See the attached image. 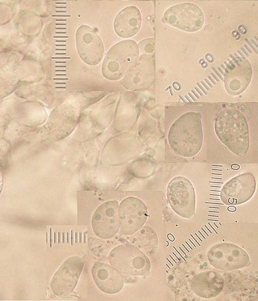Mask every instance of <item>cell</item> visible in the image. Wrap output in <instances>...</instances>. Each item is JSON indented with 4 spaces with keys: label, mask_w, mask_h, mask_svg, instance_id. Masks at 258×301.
<instances>
[{
    "label": "cell",
    "mask_w": 258,
    "mask_h": 301,
    "mask_svg": "<svg viewBox=\"0 0 258 301\" xmlns=\"http://www.w3.org/2000/svg\"><path fill=\"white\" fill-rule=\"evenodd\" d=\"M52 16L53 17H71V15H64V14H62H62H60V15H53Z\"/></svg>",
    "instance_id": "11"
},
{
    "label": "cell",
    "mask_w": 258,
    "mask_h": 301,
    "mask_svg": "<svg viewBox=\"0 0 258 301\" xmlns=\"http://www.w3.org/2000/svg\"><path fill=\"white\" fill-rule=\"evenodd\" d=\"M55 54H56V55H66V54H67V53H66V52H64V53H63V52H62V53H59V52H58V53H55Z\"/></svg>",
    "instance_id": "24"
},
{
    "label": "cell",
    "mask_w": 258,
    "mask_h": 301,
    "mask_svg": "<svg viewBox=\"0 0 258 301\" xmlns=\"http://www.w3.org/2000/svg\"><path fill=\"white\" fill-rule=\"evenodd\" d=\"M55 67L56 68H66V65H55Z\"/></svg>",
    "instance_id": "20"
},
{
    "label": "cell",
    "mask_w": 258,
    "mask_h": 301,
    "mask_svg": "<svg viewBox=\"0 0 258 301\" xmlns=\"http://www.w3.org/2000/svg\"><path fill=\"white\" fill-rule=\"evenodd\" d=\"M66 82H60V83H58V82H55V84L56 85H66Z\"/></svg>",
    "instance_id": "16"
},
{
    "label": "cell",
    "mask_w": 258,
    "mask_h": 301,
    "mask_svg": "<svg viewBox=\"0 0 258 301\" xmlns=\"http://www.w3.org/2000/svg\"><path fill=\"white\" fill-rule=\"evenodd\" d=\"M55 50L56 51H66L67 49H66V48H56Z\"/></svg>",
    "instance_id": "19"
},
{
    "label": "cell",
    "mask_w": 258,
    "mask_h": 301,
    "mask_svg": "<svg viewBox=\"0 0 258 301\" xmlns=\"http://www.w3.org/2000/svg\"><path fill=\"white\" fill-rule=\"evenodd\" d=\"M53 59H70V57H53Z\"/></svg>",
    "instance_id": "12"
},
{
    "label": "cell",
    "mask_w": 258,
    "mask_h": 301,
    "mask_svg": "<svg viewBox=\"0 0 258 301\" xmlns=\"http://www.w3.org/2000/svg\"><path fill=\"white\" fill-rule=\"evenodd\" d=\"M55 12H56V13H67V11H63V10H61V11H55Z\"/></svg>",
    "instance_id": "25"
},
{
    "label": "cell",
    "mask_w": 258,
    "mask_h": 301,
    "mask_svg": "<svg viewBox=\"0 0 258 301\" xmlns=\"http://www.w3.org/2000/svg\"><path fill=\"white\" fill-rule=\"evenodd\" d=\"M56 9H66V6H56Z\"/></svg>",
    "instance_id": "18"
},
{
    "label": "cell",
    "mask_w": 258,
    "mask_h": 301,
    "mask_svg": "<svg viewBox=\"0 0 258 301\" xmlns=\"http://www.w3.org/2000/svg\"><path fill=\"white\" fill-rule=\"evenodd\" d=\"M215 131L219 139L233 153L245 155L249 147V133L247 121L235 110H225L217 116Z\"/></svg>",
    "instance_id": "2"
},
{
    "label": "cell",
    "mask_w": 258,
    "mask_h": 301,
    "mask_svg": "<svg viewBox=\"0 0 258 301\" xmlns=\"http://www.w3.org/2000/svg\"><path fill=\"white\" fill-rule=\"evenodd\" d=\"M66 73H63V74H58V73H56L55 76H66Z\"/></svg>",
    "instance_id": "29"
},
{
    "label": "cell",
    "mask_w": 258,
    "mask_h": 301,
    "mask_svg": "<svg viewBox=\"0 0 258 301\" xmlns=\"http://www.w3.org/2000/svg\"><path fill=\"white\" fill-rule=\"evenodd\" d=\"M168 203L173 211L181 217L190 219L196 210V194L190 181L176 176L169 182L166 189Z\"/></svg>",
    "instance_id": "3"
},
{
    "label": "cell",
    "mask_w": 258,
    "mask_h": 301,
    "mask_svg": "<svg viewBox=\"0 0 258 301\" xmlns=\"http://www.w3.org/2000/svg\"><path fill=\"white\" fill-rule=\"evenodd\" d=\"M55 71L56 72H66V69H62V70H61V69H60V70L56 69Z\"/></svg>",
    "instance_id": "27"
},
{
    "label": "cell",
    "mask_w": 258,
    "mask_h": 301,
    "mask_svg": "<svg viewBox=\"0 0 258 301\" xmlns=\"http://www.w3.org/2000/svg\"><path fill=\"white\" fill-rule=\"evenodd\" d=\"M210 264L215 268L230 271L248 267L250 257L245 250L230 243H220L211 247L208 251Z\"/></svg>",
    "instance_id": "4"
},
{
    "label": "cell",
    "mask_w": 258,
    "mask_h": 301,
    "mask_svg": "<svg viewBox=\"0 0 258 301\" xmlns=\"http://www.w3.org/2000/svg\"><path fill=\"white\" fill-rule=\"evenodd\" d=\"M66 21H67L66 19H56V21H57H57H64V22H66Z\"/></svg>",
    "instance_id": "30"
},
{
    "label": "cell",
    "mask_w": 258,
    "mask_h": 301,
    "mask_svg": "<svg viewBox=\"0 0 258 301\" xmlns=\"http://www.w3.org/2000/svg\"><path fill=\"white\" fill-rule=\"evenodd\" d=\"M56 30H67V28L66 27H58V28H56Z\"/></svg>",
    "instance_id": "23"
},
{
    "label": "cell",
    "mask_w": 258,
    "mask_h": 301,
    "mask_svg": "<svg viewBox=\"0 0 258 301\" xmlns=\"http://www.w3.org/2000/svg\"><path fill=\"white\" fill-rule=\"evenodd\" d=\"M56 4H66V3L65 2H56Z\"/></svg>",
    "instance_id": "31"
},
{
    "label": "cell",
    "mask_w": 258,
    "mask_h": 301,
    "mask_svg": "<svg viewBox=\"0 0 258 301\" xmlns=\"http://www.w3.org/2000/svg\"><path fill=\"white\" fill-rule=\"evenodd\" d=\"M92 273L94 281L103 291L113 293L121 289L123 281L120 275L108 265L96 264L93 267Z\"/></svg>",
    "instance_id": "9"
},
{
    "label": "cell",
    "mask_w": 258,
    "mask_h": 301,
    "mask_svg": "<svg viewBox=\"0 0 258 301\" xmlns=\"http://www.w3.org/2000/svg\"><path fill=\"white\" fill-rule=\"evenodd\" d=\"M56 42H66L67 41L66 40H55Z\"/></svg>",
    "instance_id": "22"
},
{
    "label": "cell",
    "mask_w": 258,
    "mask_h": 301,
    "mask_svg": "<svg viewBox=\"0 0 258 301\" xmlns=\"http://www.w3.org/2000/svg\"><path fill=\"white\" fill-rule=\"evenodd\" d=\"M68 37H69L68 36H54V38H59L62 39V38H68Z\"/></svg>",
    "instance_id": "14"
},
{
    "label": "cell",
    "mask_w": 258,
    "mask_h": 301,
    "mask_svg": "<svg viewBox=\"0 0 258 301\" xmlns=\"http://www.w3.org/2000/svg\"><path fill=\"white\" fill-rule=\"evenodd\" d=\"M168 139L171 148L176 154L186 158L197 155L203 142L201 114L190 112L179 117L171 126Z\"/></svg>",
    "instance_id": "1"
},
{
    "label": "cell",
    "mask_w": 258,
    "mask_h": 301,
    "mask_svg": "<svg viewBox=\"0 0 258 301\" xmlns=\"http://www.w3.org/2000/svg\"><path fill=\"white\" fill-rule=\"evenodd\" d=\"M224 280L219 273L213 271H204L196 275L190 282L192 291L198 296L211 298L223 290Z\"/></svg>",
    "instance_id": "8"
},
{
    "label": "cell",
    "mask_w": 258,
    "mask_h": 301,
    "mask_svg": "<svg viewBox=\"0 0 258 301\" xmlns=\"http://www.w3.org/2000/svg\"><path fill=\"white\" fill-rule=\"evenodd\" d=\"M98 208L92 218V226L96 234L101 238H109L113 236L119 228V215L117 204L106 203Z\"/></svg>",
    "instance_id": "7"
},
{
    "label": "cell",
    "mask_w": 258,
    "mask_h": 301,
    "mask_svg": "<svg viewBox=\"0 0 258 301\" xmlns=\"http://www.w3.org/2000/svg\"><path fill=\"white\" fill-rule=\"evenodd\" d=\"M141 16L135 7H128L117 15L114 20V29L120 37L128 38L134 36L140 29Z\"/></svg>",
    "instance_id": "10"
},
{
    "label": "cell",
    "mask_w": 258,
    "mask_h": 301,
    "mask_svg": "<svg viewBox=\"0 0 258 301\" xmlns=\"http://www.w3.org/2000/svg\"><path fill=\"white\" fill-rule=\"evenodd\" d=\"M68 80V78H54L53 80L54 81H67Z\"/></svg>",
    "instance_id": "13"
},
{
    "label": "cell",
    "mask_w": 258,
    "mask_h": 301,
    "mask_svg": "<svg viewBox=\"0 0 258 301\" xmlns=\"http://www.w3.org/2000/svg\"><path fill=\"white\" fill-rule=\"evenodd\" d=\"M55 34L56 35H58V34H60L61 35L63 34V35H67V32H56Z\"/></svg>",
    "instance_id": "15"
},
{
    "label": "cell",
    "mask_w": 258,
    "mask_h": 301,
    "mask_svg": "<svg viewBox=\"0 0 258 301\" xmlns=\"http://www.w3.org/2000/svg\"><path fill=\"white\" fill-rule=\"evenodd\" d=\"M56 26H66V23H56L55 24Z\"/></svg>",
    "instance_id": "21"
},
{
    "label": "cell",
    "mask_w": 258,
    "mask_h": 301,
    "mask_svg": "<svg viewBox=\"0 0 258 301\" xmlns=\"http://www.w3.org/2000/svg\"><path fill=\"white\" fill-rule=\"evenodd\" d=\"M55 46L56 47H58V46H61V47H63H63H65V46H67V45L66 44H56Z\"/></svg>",
    "instance_id": "26"
},
{
    "label": "cell",
    "mask_w": 258,
    "mask_h": 301,
    "mask_svg": "<svg viewBox=\"0 0 258 301\" xmlns=\"http://www.w3.org/2000/svg\"><path fill=\"white\" fill-rule=\"evenodd\" d=\"M66 63V61H55V63H61V64H64Z\"/></svg>",
    "instance_id": "28"
},
{
    "label": "cell",
    "mask_w": 258,
    "mask_h": 301,
    "mask_svg": "<svg viewBox=\"0 0 258 301\" xmlns=\"http://www.w3.org/2000/svg\"><path fill=\"white\" fill-rule=\"evenodd\" d=\"M164 21L180 30L194 32L202 27L204 16L196 5L184 3L173 6L164 13Z\"/></svg>",
    "instance_id": "6"
},
{
    "label": "cell",
    "mask_w": 258,
    "mask_h": 301,
    "mask_svg": "<svg viewBox=\"0 0 258 301\" xmlns=\"http://www.w3.org/2000/svg\"><path fill=\"white\" fill-rule=\"evenodd\" d=\"M256 189L254 176L247 172L237 175L228 180L220 193L222 201L227 205H237L249 200Z\"/></svg>",
    "instance_id": "5"
},
{
    "label": "cell",
    "mask_w": 258,
    "mask_h": 301,
    "mask_svg": "<svg viewBox=\"0 0 258 301\" xmlns=\"http://www.w3.org/2000/svg\"><path fill=\"white\" fill-rule=\"evenodd\" d=\"M61 86V87H58V86H56L55 88H56V89H66V86H65V85H63V86L62 85V86Z\"/></svg>",
    "instance_id": "17"
}]
</instances>
